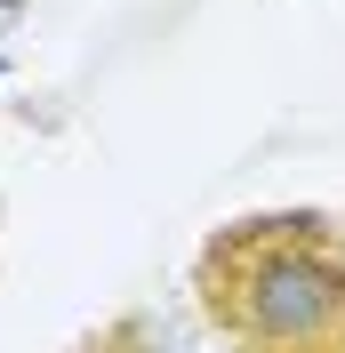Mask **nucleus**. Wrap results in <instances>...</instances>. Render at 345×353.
Returning a JSON list of instances; mask_svg holds the SVG:
<instances>
[{
	"label": "nucleus",
	"instance_id": "1",
	"mask_svg": "<svg viewBox=\"0 0 345 353\" xmlns=\"http://www.w3.org/2000/svg\"><path fill=\"white\" fill-rule=\"evenodd\" d=\"M201 305L241 353H345V241L322 217H241L201 249Z\"/></svg>",
	"mask_w": 345,
	"mask_h": 353
},
{
	"label": "nucleus",
	"instance_id": "2",
	"mask_svg": "<svg viewBox=\"0 0 345 353\" xmlns=\"http://www.w3.org/2000/svg\"><path fill=\"white\" fill-rule=\"evenodd\" d=\"M17 17H24V0H0V41L17 32Z\"/></svg>",
	"mask_w": 345,
	"mask_h": 353
},
{
	"label": "nucleus",
	"instance_id": "3",
	"mask_svg": "<svg viewBox=\"0 0 345 353\" xmlns=\"http://www.w3.org/2000/svg\"><path fill=\"white\" fill-rule=\"evenodd\" d=\"M0 81H8V65H0Z\"/></svg>",
	"mask_w": 345,
	"mask_h": 353
}]
</instances>
